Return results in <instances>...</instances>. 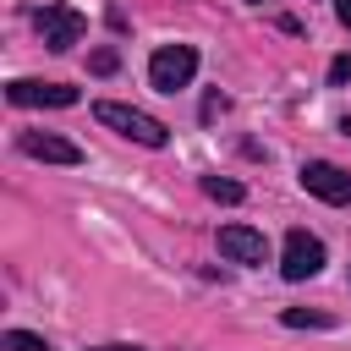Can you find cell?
I'll use <instances>...</instances> for the list:
<instances>
[{
  "label": "cell",
  "instance_id": "cell-16",
  "mask_svg": "<svg viewBox=\"0 0 351 351\" xmlns=\"http://www.w3.org/2000/svg\"><path fill=\"white\" fill-rule=\"evenodd\" d=\"M340 132H346V137H351V115H346V126H340Z\"/></svg>",
  "mask_w": 351,
  "mask_h": 351
},
{
  "label": "cell",
  "instance_id": "cell-4",
  "mask_svg": "<svg viewBox=\"0 0 351 351\" xmlns=\"http://www.w3.org/2000/svg\"><path fill=\"white\" fill-rule=\"evenodd\" d=\"M324 269V241L313 230H291L285 236V252H280V274L285 280H313Z\"/></svg>",
  "mask_w": 351,
  "mask_h": 351
},
{
  "label": "cell",
  "instance_id": "cell-5",
  "mask_svg": "<svg viewBox=\"0 0 351 351\" xmlns=\"http://www.w3.org/2000/svg\"><path fill=\"white\" fill-rule=\"evenodd\" d=\"M38 38H44V49L66 55L71 44H82V16L71 5H44L38 11Z\"/></svg>",
  "mask_w": 351,
  "mask_h": 351
},
{
  "label": "cell",
  "instance_id": "cell-8",
  "mask_svg": "<svg viewBox=\"0 0 351 351\" xmlns=\"http://www.w3.org/2000/svg\"><path fill=\"white\" fill-rule=\"evenodd\" d=\"M219 252H225L230 263H263V258H269V241H263V230H252V225H225V230H219Z\"/></svg>",
  "mask_w": 351,
  "mask_h": 351
},
{
  "label": "cell",
  "instance_id": "cell-12",
  "mask_svg": "<svg viewBox=\"0 0 351 351\" xmlns=\"http://www.w3.org/2000/svg\"><path fill=\"white\" fill-rule=\"evenodd\" d=\"M88 66H93L99 77H110V71L121 66V55H115V49H93V60H88Z\"/></svg>",
  "mask_w": 351,
  "mask_h": 351
},
{
  "label": "cell",
  "instance_id": "cell-11",
  "mask_svg": "<svg viewBox=\"0 0 351 351\" xmlns=\"http://www.w3.org/2000/svg\"><path fill=\"white\" fill-rule=\"evenodd\" d=\"M0 346H5V351H49V340H44V335H27V329H5Z\"/></svg>",
  "mask_w": 351,
  "mask_h": 351
},
{
  "label": "cell",
  "instance_id": "cell-1",
  "mask_svg": "<svg viewBox=\"0 0 351 351\" xmlns=\"http://www.w3.org/2000/svg\"><path fill=\"white\" fill-rule=\"evenodd\" d=\"M93 121H99V126H110V132H121V137H132V143H143V148H165V143H170V126H165L159 115L137 110V104L99 99V104H93Z\"/></svg>",
  "mask_w": 351,
  "mask_h": 351
},
{
  "label": "cell",
  "instance_id": "cell-13",
  "mask_svg": "<svg viewBox=\"0 0 351 351\" xmlns=\"http://www.w3.org/2000/svg\"><path fill=\"white\" fill-rule=\"evenodd\" d=\"M329 82H335V88L351 82V55H335V60H329Z\"/></svg>",
  "mask_w": 351,
  "mask_h": 351
},
{
  "label": "cell",
  "instance_id": "cell-9",
  "mask_svg": "<svg viewBox=\"0 0 351 351\" xmlns=\"http://www.w3.org/2000/svg\"><path fill=\"white\" fill-rule=\"evenodd\" d=\"M203 192H208L214 203H241V197H247V186L230 181V176H203Z\"/></svg>",
  "mask_w": 351,
  "mask_h": 351
},
{
  "label": "cell",
  "instance_id": "cell-15",
  "mask_svg": "<svg viewBox=\"0 0 351 351\" xmlns=\"http://www.w3.org/2000/svg\"><path fill=\"white\" fill-rule=\"evenodd\" d=\"M93 351H143V346H93Z\"/></svg>",
  "mask_w": 351,
  "mask_h": 351
},
{
  "label": "cell",
  "instance_id": "cell-6",
  "mask_svg": "<svg viewBox=\"0 0 351 351\" xmlns=\"http://www.w3.org/2000/svg\"><path fill=\"white\" fill-rule=\"evenodd\" d=\"M5 99L11 104H49V110H71L77 104V88H66V82H33V77H16V82H5Z\"/></svg>",
  "mask_w": 351,
  "mask_h": 351
},
{
  "label": "cell",
  "instance_id": "cell-3",
  "mask_svg": "<svg viewBox=\"0 0 351 351\" xmlns=\"http://www.w3.org/2000/svg\"><path fill=\"white\" fill-rule=\"evenodd\" d=\"M296 176H302V186H307L318 203H335V208L351 203V170H340V165H329V159H307Z\"/></svg>",
  "mask_w": 351,
  "mask_h": 351
},
{
  "label": "cell",
  "instance_id": "cell-10",
  "mask_svg": "<svg viewBox=\"0 0 351 351\" xmlns=\"http://www.w3.org/2000/svg\"><path fill=\"white\" fill-rule=\"evenodd\" d=\"M280 324H285V329H329L335 318H329V313H307V307H285Z\"/></svg>",
  "mask_w": 351,
  "mask_h": 351
},
{
  "label": "cell",
  "instance_id": "cell-14",
  "mask_svg": "<svg viewBox=\"0 0 351 351\" xmlns=\"http://www.w3.org/2000/svg\"><path fill=\"white\" fill-rule=\"evenodd\" d=\"M335 16H340V27H351V0H335Z\"/></svg>",
  "mask_w": 351,
  "mask_h": 351
},
{
  "label": "cell",
  "instance_id": "cell-2",
  "mask_svg": "<svg viewBox=\"0 0 351 351\" xmlns=\"http://www.w3.org/2000/svg\"><path fill=\"white\" fill-rule=\"evenodd\" d=\"M192 77H197V49H192V44H165V49H154L148 82H154L159 93H181Z\"/></svg>",
  "mask_w": 351,
  "mask_h": 351
},
{
  "label": "cell",
  "instance_id": "cell-7",
  "mask_svg": "<svg viewBox=\"0 0 351 351\" xmlns=\"http://www.w3.org/2000/svg\"><path fill=\"white\" fill-rule=\"evenodd\" d=\"M27 159H44V165H82V148L71 137H55V132H22L16 137Z\"/></svg>",
  "mask_w": 351,
  "mask_h": 351
}]
</instances>
